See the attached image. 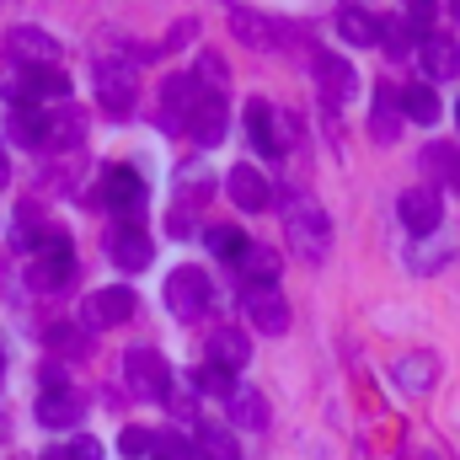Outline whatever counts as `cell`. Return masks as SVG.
Wrapping results in <instances>:
<instances>
[{"instance_id": "obj_1", "label": "cell", "mask_w": 460, "mask_h": 460, "mask_svg": "<svg viewBox=\"0 0 460 460\" xmlns=\"http://www.w3.org/2000/svg\"><path fill=\"white\" fill-rule=\"evenodd\" d=\"M284 230H289L295 257H305V262H327L332 220H327V209H322L311 193H289V199H284Z\"/></svg>"}, {"instance_id": "obj_2", "label": "cell", "mask_w": 460, "mask_h": 460, "mask_svg": "<svg viewBox=\"0 0 460 460\" xmlns=\"http://www.w3.org/2000/svg\"><path fill=\"white\" fill-rule=\"evenodd\" d=\"M166 311L177 316V322H199L209 305H215V289H209V273H199V268H172L166 273Z\"/></svg>"}, {"instance_id": "obj_3", "label": "cell", "mask_w": 460, "mask_h": 460, "mask_svg": "<svg viewBox=\"0 0 460 460\" xmlns=\"http://www.w3.org/2000/svg\"><path fill=\"white\" fill-rule=\"evenodd\" d=\"M70 273H75L70 235L43 230V241H38V262L27 268V284H32V289H65V284H70Z\"/></svg>"}, {"instance_id": "obj_4", "label": "cell", "mask_w": 460, "mask_h": 460, "mask_svg": "<svg viewBox=\"0 0 460 460\" xmlns=\"http://www.w3.org/2000/svg\"><path fill=\"white\" fill-rule=\"evenodd\" d=\"M123 380L145 396V402H166V391H172V375H166V358L161 353H150V348H134V353H123Z\"/></svg>"}, {"instance_id": "obj_5", "label": "cell", "mask_w": 460, "mask_h": 460, "mask_svg": "<svg viewBox=\"0 0 460 460\" xmlns=\"http://www.w3.org/2000/svg\"><path fill=\"white\" fill-rule=\"evenodd\" d=\"M97 102L113 118H128V108H134V70L123 59H97Z\"/></svg>"}, {"instance_id": "obj_6", "label": "cell", "mask_w": 460, "mask_h": 460, "mask_svg": "<svg viewBox=\"0 0 460 460\" xmlns=\"http://www.w3.org/2000/svg\"><path fill=\"white\" fill-rule=\"evenodd\" d=\"M102 199L113 204L118 215H128V226H134V215L145 209V177L134 166H108L102 172Z\"/></svg>"}, {"instance_id": "obj_7", "label": "cell", "mask_w": 460, "mask_h": 460, "mask_svg": "<svg viewBox=\"0 0 460 460\" xmlns=\"http://www.w3.org/2000/svg\"><path fill=\"white\" fill-rule=\"evenodd\" d=\"M139 311V300H134V289H97V295H86V305H81V316H86V327H118V322H128Z\"/></svg>"}, {"instance_id": "obj_8", "label": "cell", "mask_w": 460, "mask_h": 460, "mask_svg": "<svg viewBox=\"0 0 460 460\" xmlns=\"http://www.w3.org/2000/svg\"><path fill=\"white\" fill-rule=\"evenodd\" d=\"M5 49H11L27 70H59V43H54L49 32H38V27H11Z\"/></svg>"}, {"instance_id": "obj_9", "label": "cell", "mask_w": 460, "mask_h": 460, "mask_svg": "<svg viewBox=\"0 0 460 460\" xmlns=\"http://www.w3.org/2000/svg\"><path fill=\"white\" fill-rule=\"evenodd\" d=\"M108 252H113V262L123 273H145L150 268V257H155V246H150V235L139 226H118L113 241H108Z\"/></svg>"}, {"instance_id": "obj_10", "label": "cell", "mask_w": 460, "mask_h": 460, "mask_svg": "<svg viewBox=\"0 0 460 460\" xmlns=\"http://www.w3.org/2000/svg\"><path fill=\"white\" fill-rule=\"evenodd\" d=\"M402 220H407V230H418V235H434L439 220H445L439 193H434V188H412V193H402Z\"/></svg>"}, {"instance_id": "obj_11", "label": "cell", "mask_w": 460, "mask_h": 460, "mask_svg": "<svg viewBox=\"0 0 460 460\" xmlns=\"http://www.w3.org/2000/svg\"><path fill=\"white\" fill-rule=\"evenodd\" d=\"M246 316H252V327L268 332V338H279V332L289 327V305H284L273 289H246Z\"/></svg>"}, {"instance_id": "obj_12", "label": "cell", "mask_w": 460, "mask_h": 460, "mask_svg": "<svg viewBox=\"0 0 460 460\" xmlns=\"http://www.w3.org/2000/svg\"><path fill=\"white\" fill-rule=\"evenodd\" d=\"M86 418V402L75 391H43L38 396V423L43 429H75Z\"/></svg>"}, {"instance_id": "obj_13", "label": "cell", "mask_w": 460, "mask_h": 460, "mask_svg": "<svg viewBox=\"0 0 460 460\" xmlns=\"http://www.w3.org/2000/svg\"><path fill=\"white\" fill-rule=\"evenodd\" d=\"M81 134H86V118L75 113L70 102L43 113V150H70V145H81Z\"/></svg>"}, {"instance_id": "obj_14", "label": "cell", "mask_w": 460, "mask_h": 460, "mask_svg": "<svg viewBox=\"0 0 460 460\" xmlns=\"http://www.w3.org/2000/svg\"><path fill=\"white\" fill-rule=\"evenodd\" d=\"M230 199H235L241 209H252V215L273 204V193H268V177H262L257 166H235V172H230Z\"/></svg>"}, {"instance_id": "obj_15", "label": "cell", "mask_w": 460, "mask_h": 460, "mask_svg": "<svg viewBox=\"0 0 460 460\" xmlns=\"http://www.w3.org/2000/svg\"><path fill=\"white\" fill-rule=\"evenodd\" d=\"M246 139H252L257 155H279V150H284L279 134H273V108H268V102H252V108H246Z\"/></svg>"}, {"instance_id": "obj_16", "label": "cell", "mask_w": 460, "mask_h": 460, "mask_svg": "<svg viewBox=\"0 0 460 460\" xmlns=\"http://www.w3.org/2000/svg\"><path fill=\"white\" fill-rule=\"evenodd\" d=\"M418 54H423V70H429L434 81H450V75L460 70V49L450 43V38H423Z\"/></svg>"}, {"instance_id": "obj_17", "label": "cell", "mask_w": 460, "mask_h": 460, "mask_svg": "<svg viewBox=\"0 0 460 460\" xmlns=\"http://www.w3.org/2000/svg\"><path fill=\"white\" fill-rule=\"evenodd\" d=\"M235 262H241V273H246V289H252V284H257V289H273V279H279V257H273L268 246H246Z\"/></svg>"}, {"instance_id": "obj_18", "label": "cell", "mask_w": 460, "mask_h": 460, "mask_svg": "<svg viewBox=\"0 0 460 460\" xmlns=\"http://www.w3.org/2000/svg\"><path fill=\"white\" fill-rule=\"evenodd\" d=\"M246 358H252V343H246L241 332H215V338H209V364H215V369L230 375V369H241Z\"/></svg>"}, {"instance_id": "obj_19", "label": "cell", "mask_w": 460, "mask_h": 460, "mask_svg": "<svg viewBox=\"0 0 460 460\" xmlns=\"http://www.w3.org/2000/svg\"><path fill=\"white\" fill-rule=\"evenodd\" d=\"M188 128H193V139H199V145H215V139H220V128H226V108H220L215 97L193 102V113H188Z\"/></svg>"}, {"instance_id": "obj_20", "label": "cell", "mask_w": 460, "mask_h": 460, "mask_svg": "<svg viewBox=\"0 0 460 460\" xmlns=\"http://www.w3.org/2000/svg\"><path fill=\"white\" fill-rule=\"evenodd\" d=\"M5 134L27 150H43V113L38 108H11L5 113Z\"/></svg>"}, {"instance_id": "obj_21", "label": "cell", "mask_w": 460, "mask_h": 460, "mask_svg": "<svg viewBox=\"0 0 460 460\" xmlns=\"http://www.w3.org/2000/svg\"><path fill=\"white\" fill-rule=\"evenodd\" d=\"M338 32H343L348 43H380V22L369 11H358V5L338 11Z\"/></svg>"}, {"instance_id": "obj_22", "label": "cell", "mask_w": 460, "mask_h": 460, "mask_svg": "<svg viewBox=\"0 0 460 460\" xmlns=\"http://www.w3.org/2000/svg\"><path fill=\"white\" fill-rule=\"evenodd\" d=\"M402 113L412 118V123H439V97H434V86H407L402 92Z\"/></svg>"}, {"instance_id": "obj_23", "label": "cell", "mask_w": 460, "mask_h": 460, "mask_svg": "<svg viewBox=\"0 0 460 460\" xmlns=\"http://www.w3.org/2000/svg\"><path fill=\"white\" fill-rule=\"evenodd\" d=\"M230 412H235L241 429H262L268 423V402L257 391H230Z\"/></svg>"}, {"instance_id": "obj_24", "label": "cell", "mask_w": 460, "mask_h": 460, "mask_svg": "<svg viewBox=\"0 0 460 460\" xmlns=\"http://www.w3.org/2000/svg\"><path fill=\"white\" fill-rule=\"evenodd\" d=\"M396 380H402L407 391H423V385H434V364H429V353H412V358H402V364H396Z\"/></svg>"}, {"instance_id": "obj_25", "label": "cell", "mask_w": 460, "mask_h": 460, "mask_svg": "<svg viewBox=\"0 0 460 460\" xmlns=\"http://www.w3.org/2000/svg\"><path fill=\"white\" fill-rule=\"evenodd\" d=\"M199 456L204 460H241V450H235V439H230L226 429H204L199 434Z\"/></svg>"}, {"instance_id": "obj_26", "label": "cell", "mask_w": 460, "mask_h": 460, "mask_svg": "<svg viewBox=\"0 0 460 460\" xmlns=\"http://www.w3.org/2000/svg\"><path fill=\"white\" fill-rule=\"evenodd\" d=\"M235 38H241V43H257V49L273 43V38H268V22H262L257 11H235Z\"/></svg>"}, {"instance_id": "obj_27", "label": "cell", "mask_w": 460, "mask_h": 460, "mask_svg": "<svg viewBox=\"0 0 460 460\" xmlns=\"http://www.w3.org/2000/svg\"><path fill=\"white\" fill-rule=\"evenodd\" d=\"M209 252H220V257L235 262V257L246 252V235H241V230H230V226H209Z\"/></svg>"}, {"instance_id": "obj_28", "label": "cell", "mask_w": 460, "mask_h": 460, "mask_svg": "<svg viewBox=\"0 0 460 460\" xmlns=\"http://www.w3.org/2000/svg\"><path fill=\"white\" fill-rule=\"evenodd\" d=\"M316 75H322V86H327V92H338V97L353 92V70H348L343 59H338V65H332V59H322V65H316Z\"/></svg>"}, {"instance_id": "obj_29", "label": "cell", "mask_w": 460, "mask_h": 460, "mask_svg": "<svg viewBox=\"0 0 460 460\" xmlns=\"http://www.w3.org/2000/svg\"><path fill=\"white\" fill-rule=\"evenodd\" d=\"M118 450L128 460L150 456V450H155V434H150V429H123V434H118Z\"/></svg>"}, {"instance_id": "obj_30", "label": "cell", "mask_w": 460, "mask_h": 460, "mask_svg": "<svg viewBox=\"0 0 460 460\" xmlns=\"http://www.w3.org/2000/svg\"><path fill=\"white\" fill-rule=\"evenodd\" d=\"M155 456L161 460H199V450H188L182 434H155Z\"/></svg>"}, {"instance_id": "obj_31", "label": "cell", "mask_w": 460, "mask_h": 460, "mask_svg": "<svg viewBox=\"0 0 460 460\" xmlns=\"http://www.w3.org/2000/svg\"><path fill=\"white\" fill-rule=\"evenodd\" d=\"M193 380H199V391H215V396H230V391H235V385H230V375H226V369H215V364H204Z\"/></svg>"}, {"instance_id": "obj_32", "label": "cell", "mask_w": 460, "mask_h": 460, "mask_svg": "<svg viewBox=\"0 0 460 460\" xmlns=\"http://www.w3.org/2000/svg\"><path fill=\"white\" fill-rule=\"evenodd\" d=\"M49 343L65 348V353H86V338H81L75 327H49Z\"/></svg>"}, {"instance_id": "obj_33", "label": "cell", "mask_w": 460, "mask_h": 460, "mask_svg": "<svg viewBox=\"0 0 460 460\" xmlns=\"http://www.w3.org/2000/svg\"><path fill=\"white\" fill-rule=\"evenodd\" d=\"M396 128H402V118L391 108H375V139H396Z\"/></svg>"}, {"instance_id": "obj_34", "label": "cell", "mask_w": 460, "mask_h": 460, "mask_svg": "<svg viewBox=\"0 0 460 460\" xmlns=\"http://www.w3.org/2000/svg\"><path fill=\"white\" fill-rule=\"evenodd\" d=\"M65 450H70V460H102V445H97V439H86V434H81L75 445H65Z\"/></svg>"}, {"instance_id": "obj_35", "label": "cell", "mask_w": 460, "mask_h": 460, "mask_svg": "<svg viewBox=\"0 0 460 460\" xmlns=\"http://www.w3.org/2000/svg\"><path fill=\"white\" fill-rule=\"evenodd\" d=\"M0 182H11V161H5V145H0Z\"/></svg>"}, {"instance_id": "obj_36", "label": "cell", "mask_w": 460, "mask_h": 460, "mask_svg": "<svg viewBox=\"0 0 460 460\" xmlns=\"http://www.w3.org/2000/svg\"><path fill=\"white\" fill-rule=\"evenodd\" d=\"M43 460H70V450H49Z\"/></svg>"}, {"instance_id": "obj_37", "label": "cell", "mask_w": 460, "mask_h": 460, "mask_svg": "<svg viewBox=\"0 0 460 460\" xmlns=\"http://www.w3.org/2000/svg\"><path fill=\"white\" fill-rule=\"evenodd\" d=\"M456 113H460V108H456Z\"/></svg>"}]
</instances>
